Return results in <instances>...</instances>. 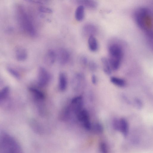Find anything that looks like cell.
<instances>
[{"instance_id":"1","label":"cell","mask_w":153,"mask_h":153,"mask_svg":"<svg viewBox=\"0 0 153 153\" xmlns=\"http://www.w3.org/2000/svg\"><path fill=\"white\" fill-rule=\"evenodd\" d=\"M152 14L149 8L143 7L135 11L134 18L138 26L150 37L152 38Z\"/></svg>"},{"instance_id":"2","label":"cell","mask_w":153,"mask_h":153,"mask_svg":"<svg viewBox=\"0 0 153 153\" xmlns=\"http://www.w3.org/2000/svg\"><path fill=\"white\" fill-rule=\"evenodd\" d=\"M0 153H22L20 146L11 136L2 133L0 136Z\"/></svg>"},{"instance_id":"3","label":"cell","mask_w":153,"mask_h":153,"mask_svg":"<svg viewBox=\"0 0 153 153\" xmlns=\"http://www.w3.org/2000/svg\"><path fill=\"white\" fill-rule=\"evenodd\" d=\"M109 58L108 59L112 70H117L119 68L123 52L122 48L119 45L114 43L108 47Z\"/></svg>"},{"instance_id":"4","label":"cell","mask_w":153,"mask_h":153,"mask_svg":"<svg viewBox=\"0 0 153 153\" xmlns=\"http://www.w3.org/2000/svg\"><path fill=\"white\" fill-rule=\"evenodd\" d=\"M22 19L23 27L25 31L30 36H34L36 34V31L32 23L27 15L26 13H23Z\"/></svg>"},{"instance_id":"5","label":"cell","mask_w":153,"mask_h":153,"mask_svg":"<svg viewBox=\"0 0 153 153\" xmlns=\"http://www.w3.org/2000/svg\"><path fill=\"white\" fill-rule=\"evenodd\" d=\"M78 120L83 123L84 127L88 130L91 128L89 117L88 111L85 109H82L77 114Z\"/></svg>"},{"instance_id":"6","label":"cell","mask_w":153,"mask_h":153,"mask_svg":"<svg viewBox=\"0 0 153 153\" xmlns=\"http://www.w3.org/2000/svg\"><path fill=\"white\" fill-rule=\"evenodd\" d=\"M49 78V73L46 69L43 67H40L38 70V85L41 87L45 86L48 83Z\"/></svg>"},{"instance_id":"7","label":"cell","mask_w":153,"mask_h":153,"mask_svg":"<svg viewBox=\"0 0 153 153\" xmlns=\"http://www.w3.org/2000/svg\"><path fill=\"white\" fill-rule=\"evenodd\" d=\"M56 55L58 62L62 65L66 64L70 58L69 52L67 49L64 48L59 49L56 53Z\"/></svg>"},{"instance_id":"8","label":"cell","mask_w":153,"mask_h":153,"mask_svg":"<svg viewBox=\"0 0 153 153\" xmlns=\"http://www.w3.org/2000/svg\"><path fill=\"white\" fill-rule=\"evenodd\" d=\"M71 104L73 110L77 114L82 110L83 105L82 97L79 96L74 98L72 100Z\"/></svg>"},{"instance_id":"9","label":"cell","mask_w":153,"mask_h":153,"mask_svg":"<svg viewBox=\"0 0 153 153\" xmlns=\"http://www.w3.org/2000/svg\"><path fill=\"white\" fill-rule=\"evenodd\" d=\"M128 131L129 126L127 120L124 118H121L119 120V131L126 137L128 134Z\"/></svg>"},{"instance_id":"10","label":"cell","mask_w":153,"mask_h":153,"mask_svg":"<svg viewBox=\"0 0 153 153\" xmlns=\"http://www.w3.org/2000/svg\"><path fill=\"white\" fill-rule=\"evenodd\" d=\"M56 58V53L53 50H49L46 53L44 56L45 62L49 64H53Z\"/></svg>"},{"instance_id":"11","label":"cell","mask_w":153,"mask_h":153,"mask_svg":"<svg viewBox=\"0 0 153 153\" xmlns=\"http://www.w3.org/2000/svg\"><path fill=\"white\" fill-rule=\"evenodd\" d=\"M76 1L79 5L91 9H95L97 6V3L94 0H80Z\"/></svg>"},{"instance_id":"12","label":"cell","mask_w":153,"mask_h":153,"mask_svg":"<svg viewBox=\"0 0 153 153\" xmlns=\"http://www.w3.org/2000/svg\"><path fill=\"white\" fill-rule=\"evenodd\" d=\"M88 44L89 49L91 51L94 52L97 50L98 48V43L94 36L91 35L89 36Z\"/></svg>"},{"instance_id":"13","label":"cell","mask_w":153,"mask_h":153,"mask_svg":"<svg viewBox=\"0 0 153 153\" xmlns=\"http://www.w3.org/2000/svg\"><path fill=\"white\" fill-rule=\"evenodd\" d=\"M84 33L86 35H93L95 34L97 31V28L94 25L91 24L85 25L83 28Z\"/></svg>"},{"instance_id":"14","label":"cell","mask_w":153,"mask_h":153,"mask_svg":"<svg viewBox=\"0 0 153 153\" xmlns=\"http://www.w3.org/2000/svg\"><path fill=\"white\" fill-rule=\"evenodd\" d=\"M59 89L62 91H65L67 86V79L64 73H61L59 75Z\"/></svg>"},{"instance_id":"15","label":"cell","mask_w":153,"mask_h":153,"mask_svg":"<svg viewBox=\"0 0 153 153\" xmlns=\"http://www.w3.org/2000/svg\"><path fill=\"white\" fill-rule=\"evenodd\" d=\"M101 61L104 73L107 75H110L111 73L112 70L108 59L105 57H102L101 59Z\"/></svg>"},{"instance_id":"16","label":"cell","mask_w":153,"mask_h":153,"mask_svg":"<svg viewBox=\"0 0 153 153\" xmlns=\"http://www.w3.org/2000/svg\"><path fill=\"white\" fill-rule=\"evenodd\" d=\"M85 15L84 7L79 5L76 9L75 12V17L78 21H82Z\"/></svg>"},{"instance_id":"17","label":"cell","mask_w":153,"mask_h":153,"mask_svg":"<svg viewBox=\"0 0 153 153\" xmlns=\"http://www.w3.org/2000/svg\"><path fill=\"white\" fill-rule=\"evenodd\" d=\"M16 56L17 59L19 61H24L26 59L27 53L24 49L19 48L16 50Z\"/></svg>"},{"instance_id":"18","label":"cell","mask_w":153,"mask_h":153,"mask_svg":"<svg viewBox=\"0 0 153 153\" xmlns=\"http://www.w3.org/2000/svg\"><path fill=\"white\" fill-rule=\"evenodd\" d=\"M110 80L113 84L119 87H123L126 84V82L124 79L116 77H111Z\"/></svg>"},{"instance_id":"19","label":"cell","mask_w":153,"mask_h":153,"mask_svg":"<svg viewBox=\"0 0 153 153\" xmlns=\"http://www.w3.org/2000/svg\"><path fill=\"white\" fill-rule=\"evenodd\" d=\"M30 90L38 99L40 100L44 99V94L39 90L34 88H30Z\"/></svg>"},{"instance_id":"20","label":"cell","mask_w":153,"mask_h":153,"mask_svg":"<svg viewBox=\"0 0 153 153\" xmlns=\"http://www.w3.org/2000/svg\"><path fill=\"white\" fill-rule=\"evenodd\" d=\"M134 103L136 108L138 109H141L143 107V104L140 100L135 98L134 100Z\"/></svg>"},{"instance_id":"21","label":"cell","mask_w":153,"mask_h":153,"mask_svg":"<svg viewBox=\"0 0 153 153\" xmlns=\"http://www.w3.org/2000/svg\"><path fill=\"white\" fill-rule=\"evenodd\" d=\"M39 9L40 11L43 13H51L53 12V11L51 9L44 6H40L39 7Z\"/></svg>"},{"instance_id":"22","label":"cell","mask_w":153,"mask_h":153,"mask_svg":"<svg viewBox=\"0 0 153 153\" xmlns=\"http://www.w3.org/2000/svg\"><path fill=\"white\" fill-rule=\"evenodd\" d=\"M89 67L92 71L95 70L97 68V65L95 63L93 62H90L89 63Z\"/></svg>"},{"instance_id":"23","label":"cell","mask_w":153,"mask_h":153,"mask_svg":"<svg viewBox=\"0 0 153 153\" xmlns=\"http://www.w3.org/2000/svg\"><path fill=\"white\" fill-rule=\"evenodd\" d=\"M8 91L7 88H4V89L0 92V99L2 98L6 95Z\"/></svg>"},{"instance_id":"24","label":"cell","mask_w":153,"mask_h":153,"mask_svg":"<svg viewBox=\"0 0 153 153\" xmlns=\"http://www.w3.org/2000/svg\"><path fill=\"white\" fill-rule=\"evenodd\" d=\"M91 81L92 83L95 84L97 82V79L96 76L94 75H93L91 77Z\"/></svg>"},{"instance_id":"25","label":"cell","mask_w":153,"mask_h":153,"mask_svg":"<svg viewBox=\"0 0 153 153\" xmlns=\"http://www.w3.org/2000/svg\"><path fill=\"white\" fill-rule=\"evenodd\" d=\"M81 62L84 65L87 64L88 62L87 59L85 57H83L81 59Z\"/></svg>"}]
</instances>
